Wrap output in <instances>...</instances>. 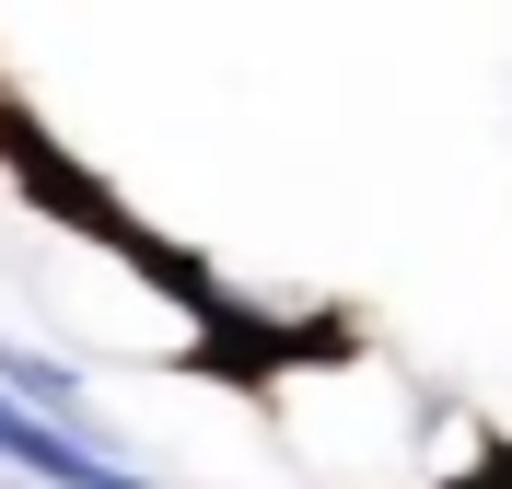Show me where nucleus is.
Returning a JSON list of instances; mask_svg holds the SVG:
<instances>
[{"label": "nucleus", "instance_id": "1", "mask_svg": "<svg viewBox=\"0 0 512 489\" xmlns=\"http://www.w3.org/2000/svg\"><path fill=\"white\" fill-rule=\"evenodd\" d=\"M0 478H35V489H163L128 443H94V431L47 420V408H24L12 385H0Z\"/></svg>", "mask_w": 512, "mask_h": 489}, {"label": "nucleus", "instance_id": "2", "mask_svg": "<svg viewBox=\"0 0 512 489\" xmlns=\"http://www.w3.org/2000/svg\"><path fill=\"white\" fill-rule=\"evenodd\" d=\"M0 385L24 396V408H47V420H70V431H94V443H117V431L94 420V385H82V361H59V350H24V338H0Z\"/></svg>", "mask_w": 512, "mask_h": 489}]
</instances>
